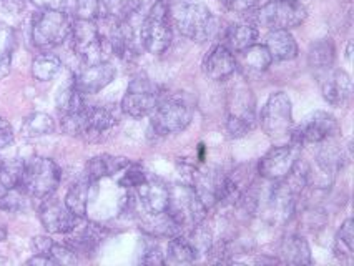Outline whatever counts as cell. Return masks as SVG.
I'll list each match as a JSON object with an SVG mask.
<instances>
[{
    "label": "cell",
    "mask_w": 354,
    "mask_h": 266,
    "mask_svg": "<svg viewBox=\"0 0 354 266\" xmlns=\"http://www.w3.org/2000/svg\"><path fill=\"white\" fill-rule=\"evenodd\" d=\"M140 261L145 265H165L163 251H162V248H160V245L155 241L153 236L145 240V243H143Z\"/></svg>",
    "instance_id": "cell-36"
},
{
    "label": "cell",
    "mask_w": 354,
    "mask_h": 266,
    "mask_svg": "<svg viewBox=\"0 0 354 266\" xmlns=\"http://www.w3.org/2000/svg\"><path fill=\"white\" fill-rule=\"evenodd\" d=\"M321 93L328 104L335 106H343L353 97V80L344 70H329L323 72L319 80Z\"/></svg>",
    "instance_id": "cell-18"
},
{
    "label": "cell",
    "mask_w": 354,
    "mask_h": 266,
    "mask_svg": "<svg viewBox=\"0 0 354 266\" xmlns=\"http://www.w3.org/2000/svg\"><path fill=\"white\" fill-rule=\"evenodd\" d=\"M236 59V67L245 73V75H259L265 70H268V67L273 64L268 48L266 45L253 44L250 47H246L245 50L238 52V55H234Z\"/></svg>",
    "instance_id": "cell-21"
},
{
    "label": "cell",
    "mask_w": 354,
    "mask_h": 266,
    "mask_svg": "<svg viewBox=\"0 0 354 266\" xmlns=\"http://www.w3.org/2000/svg\"><path fill=\"white\" fill-rule=\"evenodd\" d=\"M162 95L163 92L158 85L145 77H138L130 82L129 88L122 98V110L133 118L150 117Z\"/></svg>",
    "instance_id": "cell-12"
},
{
    "label": "cell",
    "mask_w": 354,
    "mask_h": 266,
    "mask_svg": "<svg viewBox=\"0 0 354 266\" xmlns=\"http://www.w3.org/2000/svg\"><path fill=\"white\" fill-rule=\"evenodd\" d=\"M62 70V60L55 53L44 52L39 53L32 62V75L39 82L53 80Z\"/></svg>",
    "instance_id": "cell-29"
},
{
    "label": "cell",
    "mask_w": 354,
    "mask_h": 266,
    "mask_svg": "<svg viewBox=\"0 0 354 266\" xmlns=\"http://www.w3.org/2000/svg\"><path fill=\"white\" fill-rule=\"evenodd\" d=\"M337 130H339V125L336 118L331 113L318 110L304 118L295 130H291L290 143H293L298 149H303L304 145H318L335 137Z\"/></svg>",
    "instance_id": "cell-13"
},
{
    "label": "cell",
    "mask_w": 354,
    "mask_h": 266,
    "mask_svg": "<svg viewBox=\"0 0 354 266\" xmlns=\"http://www.w3.org/2000/svg\"><path fill=\"white\" fill-rule=\"evenodd\" d=\"M138 37L142 48L153 55H160L168 50L173 40V30L170 19H168L167 2L158 0L143 15L138 27Z\"/></svg>",
    "instance_id": "cell-6"
},
{
    "label": "cell",
    "mask_w": 354,
    "mask_h": 266,
    "mask_svg": "<svg viewBox=\"0 0 354 266\" xmlns=\"http://www.w3.org/2000/svg\"><path fill=\"white\" fill-rule=\"evenodd\" d=\"M2 190H3V187H2V185H0V193H2Z\"/></svg>",
    "instance_id": "cell-43"
},
{
    "label": "cell",
    "mask_w": 354,
    "mask_h": 266,
    "mask_svg": "<svg viewBox=\"0 0 354 266\" xmlns=\"http://www.w3.org/2000/svg\"><path fill=\"white\" fill-rule=\"evenodd\" d=\"M145 177H147V171L143 170V167L140 165V163L130 162V165L123 170V175L122 178L118 180V183H120L123 188H135L145 180Z\"/></svg>",
    "instance_id": "cell-35"
},
{
    "label": "cell",
    "mask_w": 354,
    "mask_h": 266,
    "mask_svg": "<svg viewBox=\"0 0 354 266\" xmlns=\"http://www.w3.org/2000/svg\"><path fill=\"white\" fill-rule=\"evenodd\" d=\"M72 23L65 12L42 9L32 17V42L40 50H52L68 40Z\"/></svg>",
    "instance_id": "cell-7"
},
{
    "label": "cell",
    "mask_w": 354,
    "mask_h": 266,
    "mask_svg": "<svg viewBox=\"0 0 354 266\" xmlns=\"http://www.w3.org/2000/svg\"><path fill=\"white\" fill-rule=\"evenodd\" d=\"M14 142V130L3 117H0V150L7 149Z\"/></svg>",
    "instance_id": "cell-38"
},
{
    "label": "cell",
    "mask_w": 354,
    "mask_h": 266,
    "mask_svg": "<svg viewBox=\"0 0 354 266\" xmlns=\"http://www.w3.org/2000/svg\"><path fill=\"white\" fill-rule=\"evenodd\" d=\"M53 241L48 238V236H37L32 241V248H34L35 255H48V251H50Z\"/></svg>",
    "instance_id": "cell-40"
},
{
    "label": "cell",
    "mask_w": 354,
    "mask_h": 266,
    "mask_svg": "<svg viewBox=\"0 0 354 266\" xmlns=\"http://www.w3.org/2000/svg\"><path fill=\"white\" fill-rule=\"evenodd\" d=\"M102 240H104V228H100L98 225L93 223H85L84 220L75 230L67 233V241H65V245H67L75 255H78V253L90 255V253L95 251Z\"/></svg>",
    "instance_id": "cell-20"
},
{
    "label": "cell",
    "mask_w": 354,
    "mask_h": 266,
    "mask_svg": "<svg viewBox=\"0 0 354 266\" xmlns=\"http://www.w3.org/2000/svg\"><path fill=\"white\" fill-rule=\"evenodd\" d=\"M85 105V95L73 84H68L67 87L62 88L59 95H57V108H59L60 115L75 113L78 110L84 108Z\"/></svg>",
    "instance_id": "cell-30"
},
{
    "label": "cell",
    "mask_w": 354,
    "mask_h": 266,
    "mask_svg": "<svg viewBox=\"0 0 354 266\" xmlns=\"http://www.w3.org/2000/svg\"><path fill=\"white\" fill-rule=\"evenodd\" d=\"M306 9L298 0H270L261 9L250 14L254 26H263L270 30H290L306 20Z\"/></svg>",
    "instance_id": "cell-8"
},
{
    "label": "cell",
    "mask_w": 354,
    "mask_h": 266,
    "mask_svg": "<svg viewBox=\"0 0 354 266\" xmlns=\"http://www.w3.org/2000/svg\"><path fill=\"white\" fill-rule=\"evenodd\" d=\"M27 0H0V10L6 14H19L26 9Z\"/></svg>",
    "instance_id": "cell-39"
},
{
    "label": "cell",
    "mask_w": 354,
    "mask_h": 266,
    "mask_svg": "<svg viewBox=\"0 0 354 266\" xmlns=\"http://www.w3.org/2000/svg\"><path fill=\"white\" fill-rule=\"evenodd\" d=\"M165 211L185 231L203 223L208 208L201 203L198 195L190 185H176L170 187V202Z\"/></svg>",
    "instance_id": "cell-9"
},
{
    "label": "cell",
    "mask_w": 354,
    "mask_h": 266,
    "mask_svg": "<svg viewBox=\"0 0 354 266\" xmlns=\"http://www.w3.org/2000/svg\"><path fill=\"white\" fill-rule=\"evenodd\" d=\"M55 130V124H53L52 117L47 113L35 112L30 113L22 124V133L27 138L44 137V135H50Z\"/></svg>",
    "instance_id": "cell-31"
},
{
    "label": "cell",
    "mask_w": 354,
    "mask_h": 266,
    "mask_svg": "<svg viewBox=\"0 0 354 266\" xmlns=\"http://www.w3.org/2000/svg\"><path fill=\"white\" fill-rule=\"evenodd\" d=\"M165 263L170 265H190L198 258V253L193 248L190 240L187 238V235L180 233V235L173 236L168 241L167 249L163 253Z\"/></svg>",
    "instance_id": "cell-26"
},
{
    "label": "cell",
    "mask_w": 354,
    "mask_h": 266,
    "mask_svg": "<svg viewBox=\"0 0 354 266\" xmlns=\"http://www.w3.org/2000/svg\"><path fill=\"white\" fill-rule=\"evenodd\" d=\"M265 45L274 62H286L298 57V45L288 30H271L266 35Z\"/></svg>",
    "instance_id": "cell-24"
},
{
    "label": "cell",
    "mask_w": 354,
    "mask_h": 266,
    "mask_svg": "<svg viewBox=\"0 0 354 266\" xmlns=\"http://www.w3.org/2000/svg\"><path fill=\"white\" fill-rule=\"evenodd\" d=\"M298 146L293 143L290 145L273 146L268 153H265L258 163V173L259 177L270 182H279V180L286 178L295 169L296 162L299 157Z\"/></svg>",
    "instance_id": "cell-15"
},
{
    "label": "cell",
    "mask_w": 354,
    "mask_h": 266,
    "mask_svg": "<svg viewBox=\"0 0 354 266\" xmlns=\"http://www.w3.org/2000/svg\"><path fill=\"white\" fill-rule=\"evenodd\" d=\"M335 255L343 261H351L354 255V228L353 220L348 218L341 225L339 231H337L335 238Z\"/></svg>",
    "instance_id": "cell-33"
},
{
    "label": "cell",
    "mask_w": 354,
    "mask_h": 266,
    "mask_svg": "<svg viewBox=\"0 0 354 266\" xmlns=\"http://www.w3.org/2000/svg\"><path fill=\"white\" fill-rule=\"evenodd\" d=\"M171 27L195 42H207L218 32V20L201 0H168Z\"/></svg>",
    "instance_id": "cell-1"
},
{
    "label": "cell",
    "mask_w": 354,
    "mask_h": 266,
    "mask_svg": "<svg viewBox=\"0 0 354 266\" xmlns=\"http://www.w3.org/2000/svg\"><path fill=\"white\" fill-rule=\"evenodd\" d=\"M201 67H203L205 75H207L209 80L215 82L228 80L230 77L234 75V72L238 70L234 53L230 52L228 48L221 44L209 48V52L205 55Z\"/></svg>",
    "instance_id": "cell-19"
},
{
    "label": "cell",
    "mask_w": 354,
    "mask_h": 266,
    "mask_svg": "<svg viewBox=\"0 0 354 266\" xmlns=\"http://www.w3.org/2000/svg\"><path fill=\"white\" fill-rule=\"evenodd\" d=\"M35 6H39L40 9H52V10H67L68 0H32Z\"/></svg>",
    "instance_id": "cell-41"
},
{
    "label": "cell",
    "mask_w": 354,
    "mask_h": 266,
    "mask_svg": "<svg viewBox=\"0 0 354 266\" xmlns=\"http://www.w3.org/2000/svg\"><path fill=\"white\" fill-rule=\"evenodd\" d=\"M6 236H7V230H6V227H2V225H0V241L6 240Z\"/></svg>",
    "instance_id": "cell-42"
},
{
    "label": "cell",
    "mask_w": 354,
    "mask_h": 266,
    "mask_svg": "<svg viewBox=\"0 0 354 266\" xmlns=\"http://www.w3.org/2000/svg\"><path fill=\"white\" fill-rule=\"evenodd\" d=\"M118 125V117L109 106L88 105L70 115H62V130L88 142L105 140Z\"/></svg>",
    "instance_id": "cell-2"
},
{
    "label": "cell",
    "mask_w": 354,
    "mask_h": 266,
    "mask_svg": "<svg viewBox=\"0 0 354 266\" xmlns=\"http://www.w3.org/2000/svg\"><path fill=\"white\" fill-rule=\"evenodd\" d=\"M15 50V34L12 27L0 23V80L10 72L12 57Z\"/></svg>",
    "instance_id": "cell-32"
},
{
    "label": "cell",
    "mask_w": 354,
    "mask_h": 266,
    "mask_svg": "<svg viewBox=\"0 0 354 266\" xmlns=\"http://www.w3.org/2000/svg\"><path fill=\"white\" fill-rule=\"evenodd\" d=\"M130 165V160L125 157H113V155H98V157L88 160L85 167L84 177L90 182L97 183L105 177H113L120 173Z\"/></svg>",
    "instance_id": "cell-22"
},
{
    "label": "cell",
    "mask_w": 354,
    "mask_h": 266,
    "mask_svg": "<svg viewBox=\"0 0 354 266\" xmlns=\"http://www.w3.org/2000/svg\"><path fill=\"white\" fill-rule=\"evenodd\" d=\"M39 218L45 230L53 233V235H67L85 220L73 215L65 202L59 198H52V195L40 200Z\"/></svg>",
    "instance_id": "cell-14"
},
{
    "label": "cell",
    "mask_w": 354,
    "mask_h": 266,
    "mask_svg": "<svg viewBox=\"0 0 354 266\" xmlns=\"http://www.w3.org/2000/svg\"><path fill=\"white\" fill-rule=\"evenodd\" d=\"M279 256L288 265H311L310 245L299 235H290L281 241Z\"/></svg>",
    "instance_id": "cell-25"
},
{
    "label": "cell",
    "mask_w": 354,
    "mask_h": 266,
    "mask_svg": "<svg viewBox=\"0 0 354 266\" xmlns=\"http://www.w3.org/2000/svg\"><path fill=\"white\" fill-rule=\"evenodd\" d=\"M135 196H137V205L142 207L148 216L160 215L167 210L170 202V187L162 178L147 173L145 180L135 187Z\"/></svg>",
    "instance_id": "cell-16"
},
{
    "label": "cell",
    "mask_w": 354,
    "mask_h": 266,
    "mask_svg": "<svg viewBox=\"0 0 354 266\" xmlns=\"http://www.w3.org/2000/svg\"><path fill=\"white\" fill-rule=\"evenodd\" d=\"M30 198L20 188H3L0 193V210L17 213L26 210Z\"/></svg>",
    "instance_id": "cell-34"
},
{
    "label": "cell",
    "mask_w": 354,
    "mask_h": 266,
    "mask_svg": "<svg viewBox=\"0 0 354 266\" xmlns=\"http://www.w3.org/2000/svg\"><path fill=\"white\" fill-rule=\"evenodd\" d=\"M72 48L84 65L106 62L112 55L109 37L98 20L73 19L72 32H70Z\"/></svg>",
    "instance_id": "cell-4"
},
{
    "label": "cell",
    "mask_w": 354,
    "mask_h": 266,
    "mask_svg": "<svg viewBox=\"0 0 354 266\" xmlns=\"http://www.w3.org/2000/svg\"><path fill=\"white\" fill-rule=\"evenodd\" d=\"M259 124L263 132L271 138H285L290 137L293 129V108L291 100L285 92L273 93L259 113Z\"/></svg>",
    "instance_id": "cell-11"
},
{
    "label": "cell",
    "mask_w": 354,
    "mask_h": 266,
    "mask_svg": "<svg viewBox=\"0 0 354 266\" xmlns=\"http://www.w3.org/2000/svg\"><path fill=\"white\" fill-rule=\"evenodd\" d=\"M257 100L253 92L246 87H236L230 93L226 130L230 137L241 138L257 126Z\"/></svg>",
    "instance_id": "cell-10"
},
{
    "label": "cell",
    "mask_w": 354,
    "mask_h": 266,
    "mask_svg": "<svg viewBox=\"0 0 354 266\" xmlns=\"http://www.w3.org/2000/svg\"><path fill=\"white\" fill-rule=\"evenodd\" d=\"M258 28L253 22H240L232 23L225 28L223 37H221V45H225L230 52L238 53L245 50L250 45L257 44Z\"/></svg>",
    "instance_id": "cell-23"
},
{
    "label": "cell",
    "mask_w": 354,
    "mask_h": 266,
    "mask_svg": "<svg viewBox=\"0 0 354 266\" xmlns=\"http://www.w3.org/2000/svg\"><path fill=\"white\" fill-rule=\"evenodd\" d=\"M117 75V70L112 64L100 62L93 65H84L82 70L75 73L72 84L80 90L84 95H93L110 85Z\"/></svg>",
    "instance_id": "cell-17"
},
{
    "label": "cell",
    "mask_w": 354,
    "mask_h": 266,
    "mask_svg": "<svg viewBox=\"0 0 354 266\" xmlns=\"http://www.w3.org/2000/svg\"><path fill=\"white\" fill-rule=\"evenodd\" d=\"M223 6L228 10L236 12V14H253L254 10L261 9L263 6L270 2V0H221Z\"/></svg>",
    "instance_id": "cell-37"
},
{
    "label": "cell",
    "mask_w": 354,
    "mask_h": 266,
    "mask_svg": "<svg viewBox=\"0 0 354 266\" xmlns=\"http://www.w3.org/2000/svg\"><path fill=\"white\" fill-rule=\"evenodd\" d=\"M93 185L95 183L90 182L88 178L82 177L78 182H75L68 188L67 196H65V205H67L68 210L73 215H77L78 218H85L86 216V207H88L90 191H92Z\"/></svg>",
    "instance_id": "cell-27"
},
{
    "label": "cell",
    "mask_w": 354,
    "mask_h": 266,
    "mask_svg": "<svg viewBox=\"0 0 354 266\" xmlns=\"http://www.w3.org/2000/svg\"><path fill=\"white\" fill-rule=\"evenodd\" d=\"M62 171L55 162L45 157L26 160L22 167L19 188L30 200H44L60 185Z\"/></svg>",
    "instance_id": "cell-5"
},
{
    "label": "cell",
    "mask_w": 354,
    "mask_h": 266,
    "mask_svg": "<svg viewBox=\"0 0 354 266\" xmlns=\"http://www.w3.org/2000/svg\"><path fill=\"white\" fill-rule=\"evenodd\" d=\"M195 106L183 93H163L151 113L150 132L156 137L180 133L192 124Z\"/></svg>",
    "instance_id": "cell-3"
},
{
    "label": "cell",
    "mask_w": 354,
    "mask_h": 266,
    "mask_svg": "<svg viewBox=\"0 0 354 266\" xmlns=\"http://www.w3.org/2000/svg\"><path fill=\"white\" fill-rule=\"evenodd\" d=\"M335 45L329 39H321L318 42L311 44L310 52H308V64L313 70L326 72L335 64Z\"/></svg>",
    "instance_id": "cell-28"
}]
</instances>
